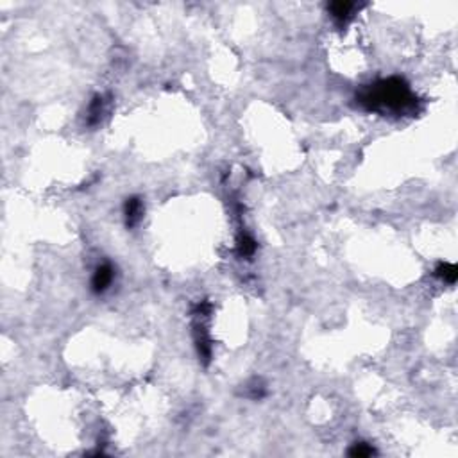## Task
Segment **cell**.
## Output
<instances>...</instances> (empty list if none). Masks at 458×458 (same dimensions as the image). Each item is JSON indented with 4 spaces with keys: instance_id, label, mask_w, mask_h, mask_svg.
Listing matches in <instances>:
<instances>
[{
    "instance_id": "obj_4",
    "label": "cell",
    "mask_w": 458,
    "mask_h": 458,
    "mask_svg": "<svg viewBox=\"0 0 458 458\" xmlns=\"http://www.w3.org/2000/svg\"><path fill=\"white\" fill-rule=\"evenodd\" d=\"M102 106H104L102 97H95L93 102L90 104V109H88V122L90 123H95L97 120L100 119V113H102Z\"/></svg>"
},
{
    "instance_id": "obj_6",
    "label": "cell",
    "mask_w": 458,
    "mask_h": 458,
    "mask_svg": "<svg viewBox=\"0 0 458 458\" xmlns=\"http://www.w3.org/2000/svg\"><path fill=\"white\" fill-rule=\"evenodd\" d=\"M437 274L442 277L444 281L453 283V281L457 279V267L451 265V263H442V265L437 269Z\"/></svg>"
},
{
    "instance_id": "obj_3",
    "label": "cell",
    "mask_w": 458,
    "mask_h": 458,
    "mask_svg": "<svg viewBox=\"0 0 458 458\" xmlns=\"http://www.w3.org/2000/svg\"><path fill=\"white\" fill-rule=\"evenodd\" d=\"M142 217V202L138 199H127L125 202V218H127V226H134Z\"/></svg>"
},
{
    "instance_id": "obj_2",
    "label": "cell",
    "mask_w": 458,
    "mask_h": 458,
    "mask_svg": "<svg viewBox=\"0 0 458 458\" xmlns=\"http://www.w3.org/2000/svg\"><path fill=\"white\" fill-rule=\"evenodd\" d=\"M113 281V269L109 265H100L93 274V279H92V285H93L95 292H104L111 285Z\"/></svg>"
},
{
    "instance_id": "obj_5",
    "label": "cell",
    "mask_w": 458,
    "mask_h": 458,
    "mask_svg": "<svg viewBox=\"0 0 458 458\" xmlns=\"http://www.w3.org/2000/svg\"><path fill=\"white\" fill-rule=\"evenodd\" d=\"M254 249H256V244H254V240L251 237L244 235L238 240V252H240L242 256H251L252 252H254Z\"/></svg>"
},
{
    "instance_id": "obj_1",
    "label": "cell",
    "mask_w": 458,
    "mask_h": 458,
    "mask_svg": "<svg viewBox=\"0 0 458 458\" xmlns=\"http://www.w3.org/2000/svg\"><path fill=\"white\" fill-rule=\"evenodd\" d=\"M364 102H367L370 108H387V109H406L412 106L414 97L410 93L408 86L401 79H389L376 84L374 88L367 92L364 97Z\"/></svg>"
},
{
    "instance_id": "obj_7",
    "label": "cell",
    "mask_w": 458,
    "mask_h": 458,
    "mask_svg": "<svg viewBox=\"0 0 458 458\" xmlns=\"http://www.w3.org/2000/svg\"><path fill=\"white\" fill-rule=\"evenodd\" d=\"M372 453H374L372 448L365 446V444H356L355 448L351 449V455H353V457H369V455H372Z\"/></svg>"
}]
</instances>
